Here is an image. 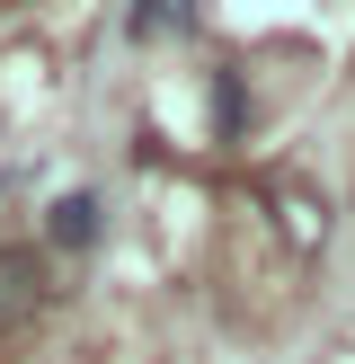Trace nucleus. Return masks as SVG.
<instances>
[{
    "instance_id": "f03ea898",
    "label": "nucleus",
    "mask_w": 355,
    "mask_h": 364,
    "mask_svg": "<svg viewBox=\"0 0 355 364\" xmlns=\"http://www.w3.org/2000/svg\"><path fill=\"white\" fill-rule=\"evenodd\" d=\"M195 27V0H133L124 9V36L133 45H160V36H187Z\"/></svg>"
},
{
    "instance_id": "f257e3e1",
    "label": "nucleus",
    "mask_w": 355,
    "mask_h": 364,
    "mask_svg": "<svg viewBox=\"0 0 355 364\" xmlns=\"http://www.w3.org/2000/svg\"><path fill=\"white\" fill-rule=\"evenodd\" d=\"M98 231H106V205H98L89 187L53 196V213H45V240H53V249H71V258H80V249H98Z\"/></svg>"
}]
</instances>
